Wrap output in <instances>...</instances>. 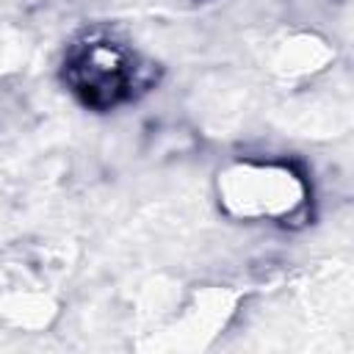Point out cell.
<instances>
[{"mask_svg": "<svg viewBox=\"0 0 354 354\" xmlns=\"http://www.w3.org/2000/svg\"><path fill=\"white\" fill-rule=\"evenodd\" d=\"M304 177L279 160H241L218 174V202L243 221L288 224L307 207Z\"/></svg>", "mask_w": 354, "mask_h": 354, "instance_id": "cell-2", "label": "cell"}, {"mask_svg": "<svg viewBox=\"0 0 354 354\" xmlns=\"http://www.w3.org/2000/svg\"><path fill=\"white\" fill-rule=\"evenodd\" d=\"M66 86L91 108H116L149 83L141 55L116 36L88 33L75 41L64 61Z\"/></svg>", "mask_w": 354, "mask_h": 354, "instance_id": "cell-1", "label": "cell"}]
</instances>
